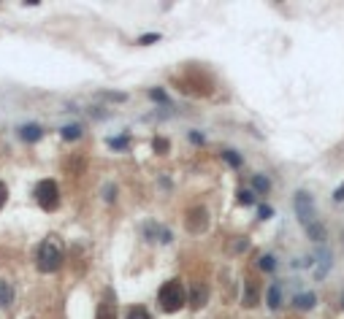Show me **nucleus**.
Returning a JSON list of instances; mask_svg holds the SVG:
<instances>
[{
  "label": "nucleus",
  "instance_id": "obj_1",
  "mask_svg": "<svg viewBox=\"0 0 344 319\" xmlns=\"http://www.w3.org/2000/svg\"><path fill=\"white\" fill-rule=\"evenodd\" d=\"M158 300H160V308H163V311H168V314L179 311V308L187 303L184 284H182L179 278H171V281H165V284L160 287V295H158Z\"/></svg>",
  "mask_w": 344,
  "mask_h": 319
},
{
  "label": "nucleus",
  "instance_id": "obj_2",
  "mask_svg": "<svg viewBox=\"0 0 344 319\" xmlns=\"http://www.w3.org/2000/svg\"><path fill=\"white\" fill-rule=\"evenodd\" d=\"M35 265L44 273H54L63 265V249H60L54 241H44V244L38 246V252H35Z\"/></svg>",
  "mask_w": 344,
  "mask_h": 319
},
{
  "label": "nucleus",
  "instance_id": "obj_3",
  "mask_svg": "<svg viewBox=\"0 0 344 319\" xmlns=\"http://www.w3.org/2000/svg\"><path fill=\"white\" fill-rule=\"evenodd\" d=\"M35 200H38V206L46 211H54L60 206V190H57V181L54 179H44L38 181V187H35Z\"/></svg>",
  "mask_w": 344,
  "mask_h": 319
},
{
  "label": "nucleus",
  "instance_id": "obj_4",
  "mask_svg": "<svg viewBox=\"0 0 344 319\" xmlns=\"http://www.w3.org/2000/svg\"><path fill=\"white\" fill-rule=\"evenodd\" d=\"M296 216L303 222V225L315 222V206H312V195L306 190L296 192Z\"/></svg>",
  "mask_w": 344,
  "mask_h": 319
},
{
  "label": "nucleus",
  "instance_id": "obj_5",
  "mask_svg": "<svg viewBox=\"0 0 344 319\" xmlns=\"http://www.w3.org/2000/svg\"><path fill=\"white\" fill-rule=\"evenodd\" d=\"M206 300H209V287H206V284H195L193 292H190V306L201 308V306H206Z\"/></svg>",
  "mask_w": 344,
  "mask_h": 319
},
{
  "label": "nucleus",
  "instance_id": "obj_6",
  "mask_svg": "<svg viewBox=\"0 0 344 319\" xmlns=\"http://www.w3.org/2000/svg\"><path fill=\"white\" fill-rule=\"evenodd\" d=\"M19 135L33 144V141L44 138V128H41V125H22V128H19Z\"/></svg>",
  "mask_w": 344,
  "mask_h": 319
},
{
  "label": "nucleus",
  "instance_id": "obj_7",
  "mask_svg": "<svg viewBox=\"0 0 344 319\" xmlns=\"http://www.w3.org/2000/svg\"><path fill=\"white\" fill-rule=\"evenodd\" d=\"M306 235L312 238V241H315V244H322V241H325V225H320V222H309V225H306Z\"/></svg>",
  "mask_w": 344,
  "mask_h": 319
},
{
  "label": "nucleus",
  "instance_id": "obj_8",
  "mask_svg": "<svg viewBox=\"0 0 344 319\" xmlns=\"http://www.w3.org/2000/svg\"><path fill=\"white\" fill-rule=\"evenodd\" d=\"M317 298L312 295V292H303V295H298L296 300H293V306L298 308V311H309V308H315Z\"/></svg>",
  "mask_w": 344,
  "mask_h": 319
},
{
  "label": "nucleus",
  "instance_id": "obj_9",
  "mask_svg": "<svg viewBox=\"0 0 344 319\" xmlns=\"http://www.w3.org/2000/svg\"><path fill=\"white\" fill-rule=\"evenodd\" d=\"M279 306H282V287L271 284L269 287V308L271 311H279Z\"/></svg>",
  "mask_w": 344,
  "mask_h": 319
},
{
  "label": "nucleus",
  "instance_id": "obj_10",
  "mask_svg": "<svg viewBox=\"0 0 344 319\" xmlns=\"http://www.w3.org/2000/svg\"><path fill=\"white\" fill-rule=\"evenodd\" d=\"M222 160H225L230 168H241V163H244V160H241V154H239V151H233V149H225V151H222Z\"/></svg>",
  "mask_w": 344,
  "mask_h": 319
},
{
  "label": "nucleus",
  "instance_id": "obj_11",
  "mask_svg": "<svg viewBox=\"0 0 344 319\" xmlns=\"http://www.w3.org/2000/svg\"><path fill=\"white\" fill-rule=\"evenodd\" d=\"M98 319H117V308H114V303H100V306H98Z\"/></svg>",
  "mask_w": 344,
  "mask_h": 319
},
{
  "label": "nucleus",
  "instance_id": "obj_12",
  "mask_svg": "<svg viewBox=\"0 0 344 319\" xmlns=\"http://www.w3.org/2000/svg\"><path fill=\"white\" fill-rule=\"evenodd\" d=\"M257 303V284L255 281H247V295H244V306H255Z\"/></svg>",
  "mask_w": 344,
  "mask_h": 319
},
{
  "label": "nucleus",
  "instance_id": "obj_13",
  "mask_svg": "<svg viewBox=\"0 0 344 319\" xmlns=\"http://www.w3.org/2000/svg\"><path fill=\"white\" fill-rule=\"evenodd\" d=\"M60 135H63L65 141H76L82 135V128H79V125H65V128L60 130Z\"/></svg>",
  "mask_w": 344,
  "mask_h": 319
},
{
  "label": "nucleus",
  "instance_id": "obj_14",
  "mask_svg": "<svg viewBox=\"0 0 344 319\" xmlns=\"http://www.w3.org/2000/svg\"><path fill=\"white\" fill-rule=\"evenodd\" d=\"M257 268H260L263 273H271V271H274V268H276V260H274V257H271V255H263L260 260H257Z\"/></svg>",
  "mask_w": 344,
  "mask_h": 319
},
{
  "label": "nucleus",
  "instance_id": "obj_15",
  "mask_svg": "<svg viewBox=\"0 0 344 319\" xmlns=\"http://www.w3.org/2000/svg\"><path fill=\"white\" fill-rule=\"evenodd\" d=\"M125 319H152V317H149V311H146L144 306H130V311H128Z\"/></svg>",
  "mask_w": 344,
  "mask_h": 319
},
{
  "label": "nucleus",
  "instance_id": "obj_16",
  "mask_svg": "<svg viewBox=\"0 0 344 319\" xmlns=\"http://www.w3.org/2000/svg\"><path fill=\"white\" fill-rule=\"evenodd\" d=\"M252 187H255L260 195H266V192L271 190V184H269V179H266V176H255V179H252Z\"/></svg>",
  "mask_w": 344,
  "mask_h": 319
},
{
  "label": "nucleus",
  "instance_id": "obj_17",
  "mask_svg": "<svg viewBox=\"0 0 344 319\" xmlns=\"http://www.w3.org/2000/svg\"><path fill=\"white\" fill-rule=\"evenodd\" d=\"M11 298H14L11 287H8L6 281H0V306H8V303H11Z\"/></svg>",
  "mask_w": 344,
  "mask_h": 319
},
{
  "label": "nucleus",
  "instance_id": "obj_18",
  "mask_svg": "<svg viewBox=\"0 0 344 319\" xmlns=\"http://www.w3.org/2000/svg\"><path fill=\"white\" fill-rule=\"evenodd\" d=\"M128 144H130L128 135H117V138H109V146H111V149H125Z\"/></svg>",
  "mask_w": 344,
  "mask_h": 319
},
{
  "label": "nucleus",
  "instance_id": "obj_19",
  "mask_svg": "<svg viewBox=\"0 0 344 319\" xmlns=\"http://www.w3.org/2000/svg\"><path fill=\"white\" fill-rule=\"evenodd\" d=\"M149 98L152 100H158V103H168V95L163 92L160 87H155V89H149Z\"/></svg>",
  "mask_w": 344,
  "mask_h": 319
},
{
  "label": "nucleus",
  "instance_id": "obj_20",
  "mask_svg": "<svg viewBox=\"0 0 344 319\" xmlns=\"http://www.w3.org/2000/svg\"><path fill=\"white\" fill-rule=\"evenodd\" d=\"M239 203L241 206H252V203H255V195H252L250 190H241L239 192Z\"/></svg>",
  "mask_w": 344,
  "mask_h": 319
},
{
  "label": "nucleus",
  "instance_id": "obj_21",
  "mask_svg": "<svg viewBox=\"0 0 344 319\" xmlns=\"http://www.w3.org/2000/svg\"><path fill=\"white\" fill-rule=\"evenodd\" d=\"M155 151H158V154H165V151H168V141L158 138V141H155Z\"/></svg>",
  "mask_w": 344,
  "mask_h": 319
},
{
  "label": "nucleus",
  "instance_id": "obj_22",
  "mask_svg": "<svg viewBox=\"0 0 344 319\" xmlns=\"http://www.w3.org/2000/svg\"><path fill=\"white\" fill-rule=\"evenodd\" d=\"M155 41H160L158 33H146V35H141V38H138V43H155Z\"/></svg>",
  "mask_w": 344,
  "mask_h": 319
},
{
  "label": "nucleus",
  "instance_id": "obj_23",
  "mask_svg": "<svg viewBox=\"0 0 344 319\" xmlns=\"http://www.w3.org/2000/svg\"><path fill=\"white\" fill-rule=\"evenodd\" d=\"M6 200H8V187H6V181H0V209L6 206Z\"/></svg>",
  "mask_w": 344,
  "mask_h": 319
},
{
  "label": "nucleus",
  "instance_id": "obj_24",
  "mask_svg": "<svg viewBox=\"0 0 344 319\" xmlns=\"http://www.w3.org/2000/svg\"><path fill=\"white\" fill-rule=\"evenodd\" d=\"M271 214H274V211H271L269 206H260V214H257V216H260V219H269Z\"/></svg>",
  "mask_w": 344,
  "mask_h": 319
},
{
  "label": "nucleus",
  "instance_id": "obj_25",
  "mask_svg": "<svg viewBox=\"0 0 344 319\" xmlns=\"http://www.w3.org/2000/svg\"><path fill=\"white\" fill-rule=\"evenodd\" d=\"M333 200H336V203H339V200H344V184H342V187H339V190H336V192H333Z\"/></svg>",
  "mask_w": 344,
  "mask_h": 319
},
{
  "label": "nucleus",
  "instance_id": "obj_26",
  "mask_svg": "<svg viewBox=\"0 0 344 319\" xmlns=\"http://www.w3.org/2000/svg\"><path fill=\"white\" fill-rule=\"evenodd\" d=\"M190 141H193V144H204V135H201V133H190Z\"/></svg>",
  "mask_w": 344,
  "mask_h": 319
},
{
  "label": "nucleus",
  "instance_id": "obj_27",
  "mask_svg": "<svg viewBox=\"0 0 344 319\" xmlns=\"http://www.w3.org/2000/svg\"><path fill=\"white\" fill-rule=\"evenodd\" d=\"M342 238H344V235H342Z\"/></svg>",
  "mask_w": 344,
  "mask_h": 319
}]
</instances>
